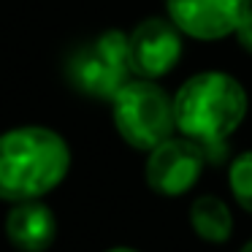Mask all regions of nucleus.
I'll return each mask as SVG.
<instances>
[{
    "label": "nucleus",
    "mask_w": 252,
    "mask_h": 252,
    "mask_svg": "<svg viewBox=\"0 0 252 252\" xmlns=\"http://www.w3.org/2000/svg\"><path fill=\"white\" fill-rule=\"evenodd\" d=\"M6 236L22 252H44L57 236V220L41 198L19 201L6 217Z\"/></svg>",
    "instance_id": "6e6552de"
},
{
    "label": "nucleus",
    "mask_w": 252,
    "mask_h": 252,
    "mask_svg": "<svg viewBox=\"0 0 252 252\" xmlns=\"http://www.w3.org/2000/svg\"><path fill=\"white\" fill-rule=\"evenodd\" d=\"M228 185H230L233 198L239 201V206L252 212V152H241L230 163Z\"/></svg>",
    "instance_id": "9d476101"
},
{
    "label": "nucleus",
    "mask_w": 252,
    "mask_h": 252,
    "mask_svg": "<svg viewBox=\"0 0 252 252\" xmlns=\"http://www.w3.org/2000/svg\"><path fill=\"white\" fill-rule=\"evenodd\" d=\"M71 168V149L44 125L14 127L0 136V198L35 201L52 192Z\"/></svg>",
    "instance_id": "f257e3e1"
},
{
    "label": "nucleus",
    "mask_w": 252,
    "mask_h": 252,
    "mask_svg": "<svg viewBox=\"0 0 252 252\" xmlns=\"http://www.w3.org/2000/svg\"><path fill=\"white\" fill-rule=\"evenodd\" d=\"M176 130L203 149L220 147L247 117V93L225 71H201L174 95Z\"/></svg>",
    "instance_id": "f03ea898"
},
{
    "label": "nucleus",
    "mask_w": 252,
    "mask_h": 252,
    "mask_svg": "<svg viewBox=\"0 0 252 252\" xmlns=\"http://www.w3.org/2000/svg\"><path fill=\"white\" fill-rule=\"evenodd\" d=\"M203 165H206V149L201 144L185 136H171L155 149H149L144 176L158 195L176 198L195 187V182L203 174Z\"/></svg>",
    "instance_id": "39448f33"
},
{
    "label": "nucleus",
    "mask_w": 252,
    "mask_h": 252,
    "mask_svg": "<svg viewBox=\"0 0 252 252\" xmlns=\"http://www.w3.org/2000/svg\"><path fill=\"white\" fill-rule=\"evenodd\" d=\"M252 0H165L168 19L182 35L195 41H220L236 33Z\"/></svg>",
    "instance_id": "0eeeda50"
},
{
    "label": "nucleus",
    "mask_w": 252,
    "mask_h": 252,
    "mask_svg": "<svg viewBox=\"0 0 252 252\" xmlns=\"http://www.w3.org/2000/svg\"><path fill=\"white\" fill-rule=\"evenodd\" d=\"M241 252H252V241H247V244L241 247Z\"/></svg>",
    "instance_id": "ddd939ff"
},
{
    "label": "nucleus",
    "mask_w": 252,
    "mask_h": 252,
    "mask_svg": "<svg viewBox=\"0 0 252 252\" xmlns=\"http://www.w3.org/2000/svg\"><path fill=\"white\" fill-rule=\"evenodd\" d=\"M130 49H127V33L122 30H106L90 44H84L68 63V79L87 98L109 100L130 82Z\"/></svg>",
    "instance_id": "20e7f679"
},
{
    "label": "nucleus",
    "mask_w": 252,
    "mask_h": 252,
    "mask_svg": "<svg viewBox=\"0 0 252 252\" xmlns=\"http://www.w3.org/2000/svg\"><path fill=\"white\" fill-rule=\"evenodd\" d=\"M111 120L122 141L133 149L149 152L174 136V95L152 79H130L111 98Z\"/></svg>",
    "instance_id": "7ed1b4c3"
},
{
    "label": "nucleus",
    "mask_w": 252,
    "mask_h": 252,
    "mask_svg": "<svg viewBox=\"0 0 252 252\" xmlns=\"http://www.w3.org/2000/svg\"><path fill=\"white\" fill-rule=\"evenodd\" d=\"M190 222H192V230H195L203 241H212V244H222V241H228L230 233H233L230 209L214 195H201V198L192 201Z\"/></svg>",
    "instance_id": "1a4fd4ad"
},
{
    "label": "nucleus",
    "mask_w": 252,
    "mask_h": 252,
    "mask_svg": "<svg viewBox=\"0 0 252 252\" xmlns=\"http://www.w3.org/2000/svg\"><path fill=\"white\" fill-rule=\"evenodd\" d=\"M127 49L133 76L158 82L168 76L182 60V30L171 19L149 17L130 30Z\"/></svg>",
    "instance_id": "423d86ee"
},
{
    "label": "nucleus",
    "mask_w": 252,
    "mask_h": 252,
    "mask_svg": "<svg viewBox=\"0 0 252 252\" xmlns=\"http://www.w3.org/2000/svg\"><path fill=\"white\" fill-rule=\"evenodd\" d=\"M236 41H239V46L247 52V55H252V6L250 11L244 14V19L239 22V28H236Z\"/></svg>",
    "instance_id": "9b49d317"
},
{
    "label": "nucleus",
    "mask_w": 252,
    "mask_h": 252,
    "mask_svg": "<svg viewBox=\"0 0 252 252\" xmlns=\"http://www.w3.org/2000/svg\"><path fill=\"white\" fill-rule=\"evenodd\" d=\"M109 252H136V250H130V247H114V250H109Z\"/></svg>",
    "instance_id": "f8f14e48"
}]
</instances>
